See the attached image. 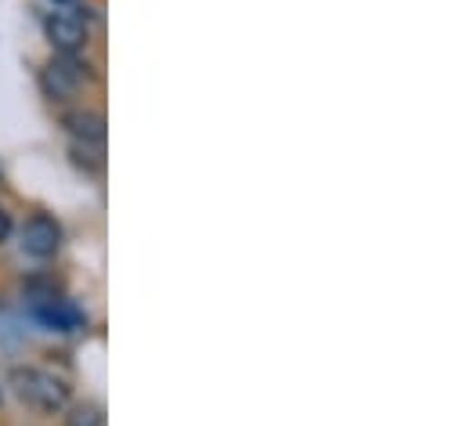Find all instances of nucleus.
I'll return each instance as SVG.
<instances>
[{"instance_id": "obj_1", "label": "nucleus", "mask_w": 466, "mask_h": 426, "mask_svg": "<svg viewBox=\"0 0 466 426\" xmlns=\"http://www.w3.org/2000/svg\"><path fill=\"white\" fill-rule=\"evenodd\" d=\"M11 383L18 390L22 401H29L33 409L40 412H62L69 405V387L51 376V372H40V369H15L11 372Z\"/></svg>"}, {"instance_id": "obj_2", "label": "nucleus", "mask_w": 466, "mask_h": 426, "mask_svg": "<svg viewBox=\"0 0 466 426\" xmlns=\"http://www.w3.org/2000/svg\"><path fill=\"white\" fill-rule=\"evenodd\" d=\"M84 69H87V66H80L76 55H58V58H51L47 69L40 73V87H44V95L55 98V102L73 98V95L80 91L84 76H87Z\"/></svg>"}, {"instance_id": "obj_3", "label": "nucleus", "mask_w": 466, "mask_h": 426, "mask_svg": "<svg viewBox=\"0 0 466 426\" xmlns=\"http://www.w3.org/2000/svg\"><path fill=\"white\" fill-rule=\"evenodd\" d=\"M44 33H47V40L58 55H76V51L87 47V25L73 11H51L47 22H44Z\"/></svg>"}, {"instance_id": "obj_4", "label": "nucleus", "mask_w": 466, "mask_h": 426, "mask_svg": "<svg viewBox=\"0 0 466 426\" xmlns=\"http://www.w3.org/2000/svg\"><path fill=\"white\" fill-rule=\"evenodd\" d=\"M22 249L36 260H47L62 249V228L51 217H29L22 228Z\"/></svg>"}, {"instance_id": "obj_5", "label": "nucleus", "mask_w": 466, "mask_h": 426, "mask_svg": "<svg viewBox=\"0 0 466 426\" xmlns=\"http://www.w3.org/2000/svg\"><path fill=\"white\" fill-rule=\"evenodd\" d=\"M66 127H69V134H73L80 145H102V141H106V116H102V112H91V108L69 112V116H66Z\"/></svg>"}, {"instance_id": "obj_6", "label": "nucleus", "mask_w": 466, "mask_h": 426, "mask_svg": "<svg viewBox=\"0 0 466 426\" xmlns=\"http://www.w3.org/2000/svg\"><path fill=\"white\" fill-rule=\"evenodd\" d=\"M36 315L44 325H51V329H58V332H73V329H80V311L76 308H69L66 300H58V297H51V300H44V304H36Z\"/></svg>"}, {"instance_id": "obj_7", "label": "nucleus", "mask_w": 466, "mask_h": 426, "mask_svg": "<svg viewBox=\"0 0 466 426\" xmlns=\"http://www.w3.org/2000/svg\"><path fill=\"white\" fill-rule=\"evenodd\" d=\"M66 426H106V416H102V409H98V405L84 401V405H76V409L69 412Z\"/></svg>"}, {"instance_id": "obj_8", "label": "nucleus", "mask_w": 466, "mask_h": 426, "mask_svg": "<svg viewBox=\"0 0 466 426\" xmlns=\"http://www.w3.org/2000/svg\"><path fill=\"white\" fill-rule=\"evenodd\" d=\"M7 235H11V217L0 207V242H7Z\"/></svg>"}]
</instances>
